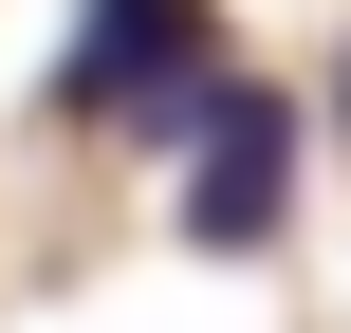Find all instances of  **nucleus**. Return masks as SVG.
<instances>
[{
    "label": "nucleus",
    "mask_w": 351,
    "mask_h": 333,
    "mask_svg": "<svg viewBox=\"0 0 351 333\" xmlns=\"http://www.w3.org/2000/svg\"><path fill=\"white\" fill-rule=\"evenodd\" d=\"M333 111H351V56H333Z\"/></svg>",
    "instance_id": "3"
},
{
    "label": "nucleus",
    "mask_w": 351,
    "mask_h": 333,
    "mask_svg": "<svg viewBox=\"0 0 351 333\" xmlns=\"http://www.w3.org/2000/svg\"><path fill=\"white\" fill-rule=\"evenodd\" d=\"M222 93H241V74H222V19H204V0H93L74 56H56V111L130 130V148H204Z\"/></svg>",
    "instance_id": "1"
},
{
    "label": "nucleus",
    "mask_w": 351,
    "mask_h": 333,
    "mask_svg": "<svg viewBox=\"0 0 351 333\" xmlns=\"http://www.w3.org/2000/svg\"><path fill=\"white\" fill-rule=\"evenodd\" d=\"M296 148H315V130H296L278 93H222L204 148H185V241H204V260H259L278 204H296Z\"/></svg>",
    "instance_id": "2"
}]
</instances>
